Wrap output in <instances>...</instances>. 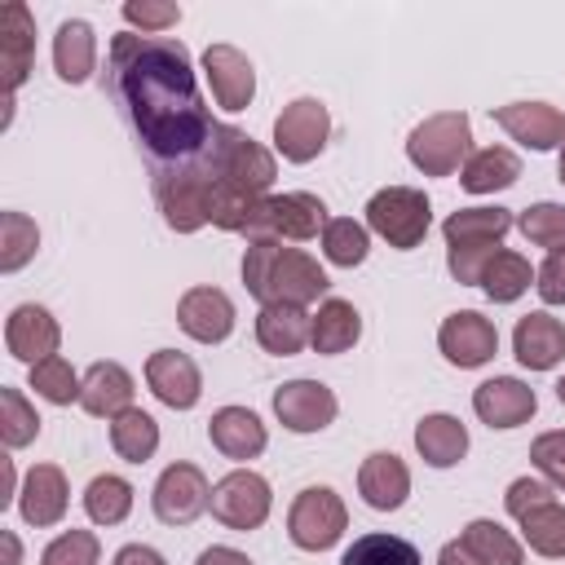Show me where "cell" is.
Segmentation results:
<instances>
[{
  "mask_svg": "<svg viewBox=\"0 0 565 565\" xmlns=\"http://www.w3.org/2000/svg\"><path fill=\"white\" fill-rule=\"evenodd\" d=\"M530 282H534L530 260H525L521 252L499 247V252L490 256V265H486V274H481V282H477V287H481L494 305H512V300H521V296L530 291Z\"/></svg>",
  "mask_w": 565,
  "mask_h": 565,
  "instance_id": "34",
  "label": "cell"
},
{
  "mask_svg": "<svg viewBox=\"0 0 565 565\" xmlns=\"http://www.w3.org/2000/svg\"><path fill=\"white\" fill-rule=\"evenodd\" d=\"M459 547L477 561V565H521L525 561V547L512 539V530H503L499 521L490 516H477L459 530Z\"/></svg>",
  "mask_w": 565,
  "mask_h": 565,
  "instance_id": "32",
  "label": "cell"
},
{
  "mask_svg": "<svg viewBox=\"0 0 565 565\" xmlns=\"http://www.w3.org/2000/svg\"><path fill=\"white\" fill-rule=\"evenodd\" d=\"M318 243H322V256H327L331 265L353 269V265H362L366 252H371V230H366L362 221H353V216H331Z\"/></svg>",
  "mask_w": 565,
  "mask_h": 565,
  "instance_id": "38",
  "label": "cell"
},
{
  "mask_svg": "<svg viewBox=\"0 0 565 565\" xmlns=\"http://www.w3.org/2000/svg\"><path fill=\"white\" fill-rule=\"evenodd\" d=\"M110 446H115V455L124 463L154 459V450H159V424H154V415L141 411V406H128L124 415H115L110 419Z\"/></svg>",
  "mask_w": 565,
  "mask_h": 565,
  "instance_id": "33",
  "label": "cell"
},
{
  "mask_svg": "<svg viewBox=\"0 0 565 565\" xmlns=\"http://www.w3.org/2000/svg\"><path fill=\"white\" fill-rule=\"evenodd\" d=\"M194 565H252V561H247V552H238V547H225V543H216V547H203Z\"/></svg>",
  "mask_w": 565,
  "mask_h": 565,
  "instance_id": "51",
  "label": "cell"
},
{
  "mask_svg": "<svg viewBox=\"0 0 565 565\" xmlns=\"http://www.w3.org/2000/svg\"><path fill=\"white\" fill-rule=\"evenodd\" d=\"M132 393H137V384H132V375L119 362H93L84 371L79 406L88 415H97V419H115V415H124L132 406Z\"/></svg>",
  "mask_w": 565,
  "mask_h": 565,
  "instance_id": "28",
  "label": "cell"
},
{
  "mask_svg": "<svg viewBox=\"0 0 565 565\" xmlns=\"http://www.w3.org/2000/svg\"><path fill=\"white\" fill-rule=\"evenodd\" d=\"M71 508V486H66V472L57 463H35L26 468L22 477V490H18V512L26 525L35 530H49L66 516Z\"/></svg>",
  "mask_w": 565,
  "mask_h": 565,
  "instance_id": "20",
  "label": "cell"
},
{
  "mask_svg": "<svg viewBox=\"0 0 565 565\" xmlns=\"http://www.w3.org/2000/svg\"><path fill=\"white\" fill-rule=\"evenodd\" d=\"M327 137H331V115H327V106L318 97H296L274 119V150L287 163L318 159L327 150Z\"/></svg>",
  "mask_w": 565,
  "mask_h": 565,
  "instance_id": "10",
  "label": "cell"
},
{
  "mask_svg": "<svg viewBox=\"0 0 565 565\" xmlns=\"http://www.w3.org/2000/svg\"><path fill=\"white\" fill-rule=\"evenodd\" d=\"M110 79L154 159H190L212 141V115L194 88L190 49L172 35H110Z\"/></svg>",
  "mask_w": 565,
  "mask_h": 565,
  "instance_id": "1",
  "label": "cell"
},
{
  "mask_svg": "<svg viewBox=\"0 0 565 565\" xmlns=\"http://www.w3.org/2000/svg\"><path fill=\"white\" fill-rule=\"evenodd\" d=\"M516 230L534 243V247H547V252H556V247H565V203H530L521 216H516Z\"/></svg>",
  "mask_w": 565,
  "mask_h": 565,
  "instance_id": "43",
  "label": "cell"
},
{
  "mask_svg": "<svg viewBox=\"0 0 565 565\" xmlns=\"http://www.w3.org/2000/svg\"><path fill=\"white\" fill-rule=\"evenodd\" d=\"M132 499H137L132 481H124L119 472H97L84 490V512L97 525H119L132 512Z\"/></svg>",
  "mask_w": 565,
  "mask_h": 565,
  "instance_id": "35",
  "label": "cell"
},
{
  "mask_svg": "<svg viewBox=\"0 0 565 565\" xmlns=\"http://www.w3.org/2000/svg\"><path fill=\"white\" fill-rule=\"evenodd\" d=\"M472 411L486 428H521L539 411V393L516 375H494L472 388Z\"/></svg>",
  "mask_w": 565,
  "mask_h": 565,
  "instance_id": "15",
  "label": "cell"
},
{
  "mask_svg": "<svg viewBox=\"0 0 565 565\" xmlns=\"http://www.w3.org/2000/svg\"><path fill=\"white\" fill-rule=\"evenodd\" d=\"M530 463L547 477V486L556 494H565V428H552V433H539L530 441Z\"/></svg>",
  "mask_w": 565,
  "mask_h": 565,
  "instance_id": "45",
  "label": "cell"
},
{
  "mask_svg": "<svg viewBox=\"0 0 565 565\" xmlns=\"http://www.w3.org/2000/svg\"><path fill=\"white\" fill-rule=\"evenodd\" d=\"M512 225H516V216L499 203L494 207H459L441 221V238H446V247H499Z\"/></svg>",
  "mask_w": 565,
  "mask_h": 565,
  "instance_id": "26",
  "label": "cell"
},
{
  "mask_svg": "<svg viewBox=\"0 0 565 565\" xmlns=\"http://www.w3.org/2000/svg\"><path fill=\"white\" fill-rule=\"evenodd\" d=\"M313 313L305 305H260L256 313V340L274 358H296L309 344Z\"/></svg>",
  "mask_w": 565,
  "mask_h": 565,
  "instance_id": "25",
  "label": "cell"
},
{
  "mask_svg": "<svg viewBox=\"0 0 565 565\" xmlns=\"http://www.w3.org/2000/svg\"><path fill=\"white\" fill-rule=\"evenodd\" d=\"M358 494L375 512H397L406 503V494H411V468H406V459L393 455V450L366 455L362 468H358Z\"/></svg>",
  "mask_w": 565,
  "mask_h": 565,
  "instance_id": "22",
  "label": "cell"
},
{
  "mask_svg": "<svg viewBox=\"0 0 565 565\" xmlns=\"http://www.w3.org/2000/svg\"><path fill=\"white\" fill-rule=\"evenodd\" d=\"M256 203H260L256 194H247V190H238V185H230V181H216V177H212L207 221H212L216 230H225V234H247Z\"/></svg>",
  "mask_w": 565,
  "mask_h": 565,
  "instance_id": "42",
  "label": "cell"
},
{
  "mask_svg": "<svg viewBox=\"0 0 565 565\" xmlns=\"http://www.w3.org/2000/svg\"><path fill=\"white\" fill-rule=\"evenodd\" d=\"M516 521H521V539H525L530 552H539V556H547V561H561V556H565V503L547 499V503L530 508V512L516 516Z\"/></svg>",
  "mask_w": 565,
  "mask_h": 565,
  "instance_id": "36",
  "label": "cell"
},
{
  "mask_svg": "<svg viewBox=\"0 0 565 565\" xmlns=\"http://www.w3.org/2000/svg\"><path fill=\"white\" fill-rule=\"evenodd\" d=\"M547 499H556V490H552L547 481H539V477H516V481L508 486V494H503V508H508V516H525L530 508H539V503H547Z\"/></svg>",
  "mask_w": 565,
  "mask_h": 565,
  "instance_id": "48",
  "label": "cell"
},
{
  "mask_svg": "<svg viewBox=\"0 0 565 565\" xmlns=\"http://www.w3.org/2000/svg\"><path fill=\"white\" fill-rule=\"evenodd\" d=\"M340 402L322 380H287L274 388V415L287 433H322L335 419Z\"/></svg>",
  "mask_w": 565,
  "mask_h": 565,
  "instance_id": "14",
  "label": "cell"
},
{
  "mask_svg": "<svg viewBox=\"0 0 565 565\" xmlns=\"http://www.w3.org/2000/svg\"><path fill=\"white\" fill-rule=\"evenodd\" d=\"M203 79L212 88V102L221 110H247L256 97V66L234 44H207L203 49Z\"/></svg>",
  "mask_w": 565,
  "mask_h": 565,
  "instance_id": "13",
  "label": "cell"
},
{
  "mask_svg": "<svg viewBox=\"0 0 565 565\" xmlns=\"http://www.w3.org/2000/svg\"><path fill=\"white\" fill-rule=\"evenodd\" d=\"M212 516L225 525V530H238V534H247V530H260L265 521H269V508H274V490H269V481L260 477V472H252V468H234V472H225L216 486H212Z\"/></svg>",
  "mask_w": 565,
  "mask_h": 565,
  "instance_id": "9",
  "label": "cell"
},
{
  "mask_svg": "<svg viewBox=\"0 0 565 565\" xmlns=\"http://www.w3.org/2000/svg\"><path fill=\"white\" fill-rule=\"evenodd\" d=\"M556 177H561V185H565V146H561V159H556Z\"/></svg>",
  "mask_w": 565,
  "mask_h": 565,
  "instance_id": "54",
  "label": "cell"
},
{
  "mask_svg": "<svg viewBox=\"0 0 565 565\" xmlns=\"http://www.w3.org/2000/svg\"><path fill=\"white\" fill-rule=\"evenodd\" d=\"M62 344V327L57 318L44 309V305H18L9 318H4V349L9 358L35 366L44 358H53Z\"/></svg>",
  "mask_w": 565,
  "mask_h": 565,
  "instance_id": "19",
  "label": "cell"
},
{
  "mask_svg": "<svg viewBox=\"0 0 565 565\" xmlns=\"http://www.w3.org/2000/svg\"><path fill=\"white\" fill-rule=\"evenodd\" d=\"M26 384H31L44 402H53V406H71V402H79L84 375H75V366H71L62 353H53V358H44V362H35V366L26 371Z\"/></svg>",
  "mask_w": 565,
  "mask_h": 565,
  "instance_id": "40",
  "label": "cell"
},
{
  "mask_svg": "<svg viewBox=\"0 0 565 565\" xmlns=\"http://www.w3.org/2000/svg\"><path fill=\"white\" fill-rule=\"evenodd\" d=\"M490 115L525 150H556V146H565V110L552 106V102H508V106H494Z\"/></svg>",
  "mask_w": 565,
  "mask_h": 565,
  "instance_id": "16",
  "label": "cell"
},
{
  "mask_svg": "<svg viewBox=\"0 0 565 565\" xmlns=\"http://www.w3.org/2000/svg\"><path fill=\"white\" fill-rule=\"evenodd\" d=\"M110 565H168L150 543H124L119 552H115V561Z\"/></svg>",
  "mask_w": 565,
  "mask_h": 565,
  "instance_id": "50",
  "label": "cell"
},
{
  "mask_svg": "<svg viewBox=\"0 0 565 565\" xmlns=\"http://www.w3.org/2000/svg\"><path fill=\"white\" fill-rule=\"evenodd\" d=\"M556 397H561V406H565V375L556 380Z\"/></svg>",
  "mask_w": 565,
  "mask_h": 565,
  "instance_id": "55",
  "label": "cell"
},
{
  "mask_svg": "<svg viewBox=\"0 0 565 565\" xmlns=\"http://www.w3.org/2000/svg\"><path fill=\"white\" fill-rule=\"evenodd\" d=\"M516 181H521V159L508 146H481L459 168V185L468 194H494V190H508Z\"/></svg>",
  "mask_w": 565,
  "mask_h": 565,
  "instance_id": "31",
  "label": "cell"
},
{
  "mask_svg": "<svg viewBox=\"0 0 565 565\" xmlns=\"http://www.w3.org/2000/svg\"><path fill=\"white\" fill-rule=\"evenodd\" d=\"M494 252H499V247H446V269H450V278H455V282L477 287Z\"/></svg>",
  "mask_w": 565,
  "mask_h": 565,
  "instance_id": "47",
  "label": "cell"
},
{
  "mask_svg": "<svg viewBox=\"0 0 565 565\" xmlns=\"http://www.w3.org/2000/svg\"><path fill=\"white\" fill-rule=\"evenodd\" d=\"M358 340H362V313H358V305L353 300H340V296H327L313 309L309 349L322 353V358H335V353H349Z\"/></svg>",
  "mask_w": 565,
  "mask_h": 565,
  "instance_id": "27",
  "label": "cell"
},
{
  "mask_svg": "<svg viewBox=\"0 0 565 565\" xmlns=\"http://www.w3.org/2000/svg\"><path fill=\"white\" fill-rule=\"evenodd\" d=\"M366 230L380 234L388 247L411 252L433 230V203L415 185H384L366 199Z\"/></svg>",
  "mask_w": 565,
  "mask_h": 565,
  "instance_id": "6",
  "label": "cell"
},
{
  "mask_svg": "<svg viewBox=\"0 0 565 565\" xmlns=\"http://www.w3.org/2000/svg\"><path fill=\"white\" fill-rule=\"evenodd\" d=\"M40 252V225L26 212H0V274H18Z\"/></svg>",
  "mask_w": 565,
  "mask_h": 565,
  "instance_id": "39",
  "label": "cell"
},
{
  "mask_svg": "<svg viewBox=\"0 0 565 565\" xmlns=\"http://www.w3.org/2000/svg\"><path fill=\"white\" fill-rule=\"evenodd\" d=\"M327 203L309 190H287V194H265L252 212L247 225V243H305V238H322L327 230Z\"/></svg>",
  "mask_w": 565,
  "mask_h": 565,
  "instance_id": "5",
  "label": "cell"
},
{
  "mask_svg": "<svg viewBox=\"0 0 565 565\" xmlns=\"http://www.w3.org/2000/svg\"><path fill=\"white\" fill-rule=\"evenodd\" d=\"M207 503H212V486L199 463H168L150 494V508L163 525H190L194 516L207 512Z\"/></svg>",
  "mask_w": 565,
  "mask_h": 565,
  "instance_id": "12",
  "label": "cell"
},
{
  "mask_svg": "<svg viewBox=\"0 0 565 565\" xmlns=\"http://www.w3.org/2000/svg\"><path fill=\"white\" fill-rule=\"evenodd\" d=\"M177 327L199 344H221L234 331V300L221 287L199 282L177 300Z\"/></svg>",
  "mask_w": 565,
  "mask_h": 565,
  "instance_id": "17",
  "label": "cell"
},
{
  "mask_svg": "<svg viewBox=\"0 0 565 565\" xmlns=\"http://www.w3.org/2000/svg\"><path fill=\"white\" fill-rule=\"evenodd\" d=\"M243 287L260 305H305L309 309L318 296H327L331 278L309 252L260 238V243H247V252H243Z\"/></svg>",
  "mask_w": 565,
  "mask_h": 565,
  "instance_id": "2",
  "label": "cell"
},
{
  "mask_svg": "<svg viewBox=\"0 0 565 565\" xmlns=\"http://www.w3.org/2000/svg\"><path fill=\"white\" fill-rule=\"evenodd\" d=\"M53 66H57V79H66V84H84L97 71V31L84 18H66L57 26Z\"/></svg>",
  "mask_w": 565,
  "mask_h": 565,
  "instance_id": "30",
  "label": "cell"
},
{
  "mask_svg": "<svg viewBox=\"0 0 565 565\" xmlns=\"http://www.w3.org/2000/svg\"><path fill=\"white\" fill-rule=\"evenodd\" d=\"M0 62H4V93L13 97L22 88V79L31 75V66H35V22H31V9L22 0L4 4V18H0Z\"/></svg>",
  "mask_w": 565,
  "mask_h": 565,
  "instance_id": "24",
  "label": "cell"
},
{
  "mask_svg": "<svg viewBox=\"0 0 565 565\" xmlns=\"http://www.w3.org/2000/svg\"><path fill=\"white\" fill-rule=\"evenodd\" d=\"M340 565H424V556H419V547L411 543V539H402V534H362V539H353L349 547H344V556H340Z\"/></svg>",
  "mask_w": 565,
  "mask_h": 565,
  "instance_id": "37",
  "label": "cell"
},
{
  "mask_svg": "<svg viewBox=\"0 0 565 565\" xmlns=\"http://www.w3.org/2000/svg\"><path fill=\"white\" fill-rule=\"evenodd\" d=\"M534 291L543 305H565V247L547 252V260L534 269Z\"/></svg>",
  "mask_w": 565,
  "mask_h": 565,
  "instance_id": "49",
  "label": "cell"
},
{
  "mask_svg": "<svg viewBox=\"0 0 565 565\" xmlns=\"http://www.w3.org/2000/svg\"><path fill=\"white\" fill-rule=\"evenodd\" d=\"M40 565H102V543L93 530H62L44 552Z\"/></svg>",
  "mask_w": 565,
  "mask_h": 565,
  "instance_id": "44",
  "label": "cell"
},
{
  "mask_svg": "<svg viewBox=\"0 0 565 565\" xmlns=\"http://www.w3.org/2000/svg\"><path fill=\"white\" fill-rule=\"evenodd\" d=\"M203 154H207L203 168H207L216 181H230V185H238V190H247V194H256V199H265V190H269L274 177H278L274 154H269L252 132H243V128H234V124H216Z\"/></svg>",
  "mask_w": 565,
  "mask_h": 565,
  "instance_id": "3",
  "label": "cell"
},
{
  "mask_svg": "<svg viewBox=\"0 0 565 565\" xmlns=\"http://www.w3.org/2000/svg\"><path fill=\"white\" fill-rule=\"evenodd\" d=\"M349 530V508L331 486H305L287 508V534L300 552H327Z\"/></svg>",
  "mask_w": 565,
  "mask_h": 565,
  "instance_id": "7",
  "label": "cell"
},
{
  "mask_svg": "<svg viewBox=\"0 0 565 565\" xmlns=\"http://www.w3.org/2000/svg\"><path fill=\"white\" fill-rule=\"evenodd\" d=\"M146 384L172 411H190L203 397V375H199L194 358L181 349H154L146 358Z\"/></svg>",
  "mask_w": 565,
  "mask_h": 565,
  "instance_id": "18",
  "label": "cell"
},
{
  "mask_svg": "<svg viewBox=\"0 0 565 565\" xmlns=\"http://www.w3.org/2000/svg\"><path fill=\"white\" fill-rule=\"evenodd\" d=\"M512 353L525 371H552L556 362H565V322L552 318L547 309H534V313L516 318Z\"/></svg>",
  "mask_w": 565,
  "mask_h": 565,
  "instance_id": "21",
  "label": "cell"
},
{
  "mask_svg": "<svg viewBox=\"0 0 565 565\" xmlns=\"http://www.w3.org/2000/svg\"><path fill=\"white\" fill-rule=\"evenodd\" d=\"M472 154V119L463 110H437L419 119L406 137V159L424 177H450Z\"/></svg>",
  "mask_w": 565,
  "mask_h": 565,
  "instance_id": "4",
  "label": "cell"
},
{
  "mask_svg": "<svg viewBox=\"0 0 565 565\" xmlns=\"http://www.w3.org/2000/svg\"><path fill=\"white\" fill-rule=\"evenodd\" d=\"M207 441H212L225 459L243 463V459H256V455L269 446V433H265V424H260L256 411H247V406H221V411H212V419H207Z\"/></svg>",
  "mask_w": 565,
  "mask_h": 565,
  "instance_id": "23",
  "label": "cell"
},
{
  "mask_svg": "<svg viewBox=\"0 0 565 565\" xmlns=\"http://www.w3.org/2000/svg\"><path fill=\"white\" fill-rule=\"evenodd\" d=\"M207 199H212V172L207 168H168L154 172V203L163 212V225L177 234H194L207 221Z\"/></svg>",
  "mask_w": 565,
  "mask_h": 565,
  "instance_id": "8",
  "label": "cell"
},
{
  "mask_svg": "<svg viewBox=\"0 0 565 565\" xmlns=\"http://www.w3.org/2000/svg\"><path fill=\"white\" fill-rule=\"evenodd\" d=\"M0 547H4V561L0 565H22V543L13 530H0Z\"/></svg>",
  "mask_w": 565,
  "mask_h": 565,
  "instance_id": "53",
  "label": "cell"
},
{
  "mask_svg": "<svg viewBox=\"0 0 565 565\" xmlns=\"http://www.w3.org/2000/svg\"><path fill=\"white\" fill-rule=\"evenodd\" d=\"M437 565H477V561H472V556L459 547V539H450V543L437 552Z\"/></svg>",
  "mask_w": 565,
  "mask_h": 565,
  "instance_id": "52",
  "label": "cell"
},
{
  "mask_svg": "<svg viewBox=\"0 0 565 565\" xmlns=\"http://www.w3.org/2000/svg\"><path fill=\"white\" fill-rule=\"evenodd\" d=\"M119 13L128 26H141V35H163L168 26L181 22V4H163V0H128Z\"/></svg>",
  "mask_w": 565,
  "mask_h": 565,
  "instance_id": "46",
  "label": "cell"
},
{
  "mask_svg": "<svg viewBox=\"0 0 565 565\" xmlns=\"http://www.w3.org/2000/svg\"><path fill=\"white\" fill-rule=\"evenodd\" d=\"M415 450L428 468H455L468 455V428L459 424V415L433 411L415 424Z\"/></svg>",
  "mask_w": 565,
  "mask_h": 565,
  "instance_id": "29",
  "label": "cell"
},
{
  "mask_svg": "<svg viewBox=\"0 0 565 565\" xmlns=\"http://www.w3.org/2000/svg\"><path fill=\"white\" fill-rule=\"evenodd\" d=\"M40 411L26 402V393L22 388H13V384H4L0 388V437H4V446L9 450H22V446H31L35 437H40Z\"/></svg>",
  "mask_w": 565,
  "mask_h": 565,
  "instance_id": "41",
  "label": "cell"
},
{
  "mask_svg": "<svg viewBox=\"0 0 565 565\" xmlns=\"http://www.w3.org/2000/svg\"><path fill=\"white\" fill-rule=\"evenodd\" d=\"M437 349H441V358L450 366L477 371L499 353V327L477 309H455L437 327Z\"/></svg>",
  "mask_w": 565,
  "mask_h": 565,
  "instance_id": "11",
  "label": "cell"
}]
</instances>
